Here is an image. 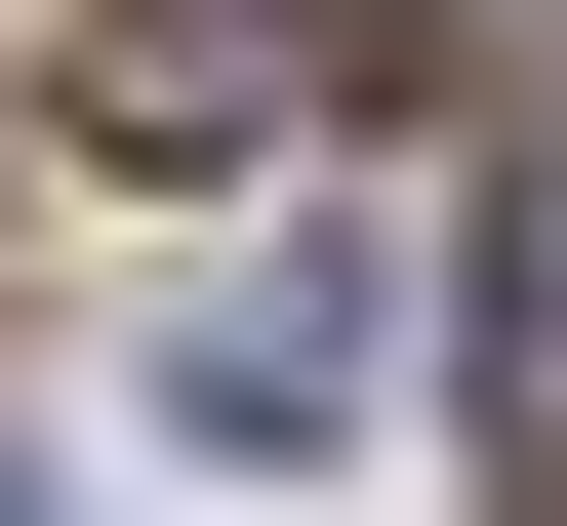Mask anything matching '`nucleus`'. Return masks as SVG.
Listing matches in <instances>:
<instances>
[{
	"label": "nucleus",
	"mask_w": 567,
	"mask_h": 526,
	"mask_svg": "<svg viewBox=\"0 0 567 526\" xmlns=\"http://www.w3.org/2000/svg\"><path fill=\"white\" fill-rule=\"evenodd\" d=\"M0 526H82V486H41V445H0Z\"/></svg>",
	"instance_id": "nucleus-4"
},
{
	"label": "nucleus",
	"mask_w": 567,
	"mask_h": 526,
	"mask_svg": "<svg viewBox=\"0 0 567 526\" xmlns=\"http://www.w3.org/2000/svg\"><path fill=\"white\" fill-rule=\"evenodd\" d=\"M365 364H405V283H365V244H244V283L163 324V405H203V445H324Z\"/></svg>",
	"instance_id": "nucleus-2"
},
{
	"label": "nucleus",
	"mask_w": 567,
	"mask_h": 526,
	"mask_svg": "<svg viewBox=\"0 0 567 526\" xmlns=\"http://www.w3.org/2000/svg\"><path fill=\"white\" fill-rule=\"evenodd\" d=\"M486 364H527V445H567V163L486 203Z\"/></svg>",
	"instance_id": "nucleus-3"
},
{
	"label": "nucleus",
	"mask_w": 567,
	"mask_h": 526,
	"mask_svg": "<svg viewBox=\"0 0 567 526\" xmlns=\"http://www.w3.org/2000/svg\"><path fill=\"white\" fill-rule=\"evenodd\" d=\"M365 41H405V0H122V41H82V122H122V163H284Z\"/></svg>",
	"instance_id": "nucleus-1"
}]
</instances>
